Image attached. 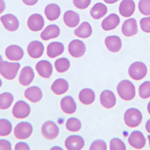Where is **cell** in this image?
Segmentation results:
<instances>
[{
    "mask_svg": "<svg viewBox=\"0 0 150 150\" xmlns=\"http://www.w3.org/2000/svg\"><path fill=\"white\" fill-rule=\"evenodd\" d=\"M117 93L119 97L124 100H131L135 97V86L134 84L129 82V80H123L117 84Z\"/></svg>",
    "mask_w": 150,
    "mask_h": 150,
    "instance_id": "cell-1",
    "label": "cell"
},
{
    "mask_svg": "<svg viewBox=\"0 0 150 150\" xmlns=\"http://www.w3.org/2000/svg\"><path fill=\"white\" fill-rule=\"evenodd\" d=\"M20 67L21 65L18 62L2 61L0 63V74L7 80H13L15 79Z\"/></svg>",
    "mask_w": 150,
    "mask_h": 150,
    "instance_id": "cell-2",
    "label": "cell"
},
{
    "mask_svg": "<svg viewBox=\"0 0 150 150\" xmlns=\"http://www.w3.org/2000/svg\"><path fill=\"white\" fill-rule=\"evenodd\" d=\"M124 121L129 128H137L143 121V115L136 108H129L124 115Z\"/></svg>",
    "mask_w": 150,
    "mask_h": 150,
    "instance_id": "cell-3",
    "label": "cell"
},
{
    "mask_svg": "<svg viewBox=\"0 0 150 150\" xmlns=\"http://www.w3.org/2000/svg\"><path fill=\"white\" fill-rule=\"evenodd\" d=\"M147 74V67L143 62H134L129 68V75L135 81L144 79Z\"/></svg>",
    "mask_w": 150,
    "mask_h": 150,
    "instance_id": "cell-4",
    "label": "cell"
},
{
    "mask_svg": "<svg viewBox=\"0 0 150 150\" xmlns=\"http://www.w3.org/2000/svg\"><path fill=\"white\" fill-rule=\"evenodd\" d=\"M33 132V127L29 122H20L14 128V135L19 140L29 138Z\"/></svg>",
    "mask_w": 150,
    "mask_h": 150,
    "instance_id": "cell-5",
    "label": "cell"
},
{
    "mask_svg": "<svg viewBox=\"0 0 150 150\" xmlns=\"http://www.w3.org/2000/svg\"><path fill=\"white\" fill-rule=\"evenodd\" d=\"M41 133L47 140H54L59 134V128L54 121H46L42 124Z\"/></svg>",
    "mask_w": 150,
    "mask_h": 150,
    "instance_id": "cell-6",
    "label": "cell"
},
{
    "mask_svg": "<svg viewBox=\"0 0 150 150\" xmlns=\"http://www.w3.org/2000/svg\"><path fill=\"white\" fill-rule=\"evenodd\" d=\"M31 108L23 100H18L12 108V115L17 119H25L30 115Z\"/></svg>",
    "mask_w": 150,
    "mask_h": 150,
    "instance_id": "cell-7",
    "label": "cell"
},
{
    "mask_svg": "<svg viewBox=\"0 0 150 150\" xmlns=\"http://www.w3.org/2000/svg\"><path fill=\"white\" fill-rule=\"evenodd\" d=\"M69 53L74 58H79L86 54V46L82 40H73L69 42Z\"/></svg>",
    "mask_w": 150,
    "mask_h": 150,
    "instance_id": "cell-8",
    "label": "cell"
},
{
    "mask_svg": "<svg viewBox=\"0 0 150 150\" xmlns=\"http://www.w3.org/2000/svg\"><path fill=\"white\" fill-rule=\"evenodd\" d=\"M145 137L139 130H134L130 133L129 137V144L131 147L135 149H142L145 145Z\"/></svg>",
    "mask_w": 150,
    "mask_h": 150,
    "instance_id": "cell-9",
    "label": "cell"
},
{
    "mask_svg": "<svg viewBox=\"0 0 150 150\" xmlns=\"http://www.w3.org/2000/svg\"><path fill=\"white\" fill-rule=\"evenodd\" d=\"M65 146L68 150H80L84 146V140L80 135H70L65 141Z\"/></svg>",
    "mask_w": 150,
    "mask_h": 150,
    "instance_id": "cell-10",
    "label": "cell"
},
{
    "mask_svg": "<svg viewBox=\"0 0 150 150\" xmlns=\"http://www.w3.org/2000/svg\"><path fill=\"white\" fill-rule=\"evenodd\" d=\"M36 70L42 78L48 79L53 74V66L47 60H40L36 64Z\"/></svg>",
    "mask_w": 150,
    "mask_h": 150,
    "instance_id": "cell-11",
    "label": "cell"
},
{
    "mask_svg": "<svg viewBox=\"0 0 150 150\" xmlns=\"http://www.w3.org/2000/svg\"><path fill=\"white\" fill-rule=\"evenodd\" d=\"M27 26L31 31H34V32L42 30V28L44 26L43 17L39 13L32 14L27 20Z\"/></svg>",
    "mask_w": 150,
    "mask_h": 150,
    "instance_id": "cell-12",
    "label": "cell"
},
{
    "mask_svg": "<svg viewBox=\"0 0 150 150\" xmlns=\"http://www.w3.org/2000/svg\"><path fill=\"white\" fill-rule=\"evenodd\" d=\"M44 46L39 40H33L27 45V53L30 57L37 59L43 54Z\"/></svg>",
    "mask_w": 150,
    "mask_h": 150,
    "instance_id": "cell-13",
    "label": "cell"
},
{
    "mask_svg": "<svg viewBox=\"0 0 150 150\" xmlns=\"http://www.w3.org/2000/svg\"><path fill=\"white\" fill-rule=\"evenodd\" d=\"M1 20V23H3L4 27L6 28L8 31H16L19 28V21L15 15L13 14H6V15H3L0 18Z\"/></svg>",
    "mask_w": 150,
    "mask_h": 150,
    "instance_id": "cell-14",
    "label": "cell"
},
{
    "mask_svg": "<svg viewBox=\"0 0 150 150\" xmlns=\"http://www.w3.org/2000/svg\"><path fill=\"white\" fill-rule=\"evenodd\" d=\"M100 104L106 108V109H111L116 103V98L114 92L111 90H104L102 91L100 97Z\"/></svg>",
    "mask_w": 150,
    "mask_h": 150,
    "instance_id": "cell-15",
    "label": "cell"
},
{
    "mask_svg": "<svg viewBox=\"0 0 150 150\" xmlns=\"http://www.w3.org/2000/svg\"><path fill=\"white\" fill-rule=\"evenodd\" d=\"M7 58L11 61H19L23 57V50L18 45H9L5 51Z\"/></svg>",
    "mask_w": 150,
    "mask_h": 150,
    "instance_id": "cell-16",
    "label": "cell"
},
{
    "mask_svg": "<svg viewBox=\"0 0 150 150\" xmlns=\"http://www.w3.org/2000/svg\"><path fill=\"white\" fill-rule=\"evenodd\" d=\"M34 77V70L29 66H26V67L23 68V69L21 70L20 75H19V83L23 86H27L33 82Z\"/></svg>",
    "mask_w": 150,
    "mask_h": 150,
    "instance_id": "cell-17",
    "label": "cell"
},
{
    "mask_svg": "<svg viewBox=\"0 0 150 150\" xmlns=\"http://www.w3.org/2000/svg\"><path fill=\"white\" fill-rule=\"evenodd\" d=\"M122 33L126 37H132L137 34L138 32V25L137 22L134 18H129L126 20L122 25Z\"/></svg>",
    "mask_w": 150,
    "mask_h": 150,
    "instance_id": "cell-18",
    "label": "cell"
},
{
    "mask_svg": "<svg viewBox=\"0 0 150 150\" xmlns=\"http://www.w3.org/2000/svg\"><path fill=\"white\" fill-rule=\"evenodd\" d=\"M60 106L61 110L68 115L74 114L77 110L76 102L73 100V98L70 96H66L65 98H63L60 101Z\"/></svg>",
    "mask_w": 150,
    "mask_h": 150,
    "instance_id": "cell-19",
    "label": "cell"
},
{
    "mask_svg": "<svg viewBox=\"0 0 150 150\" xmlns=\"http://www.w3.org/2000/svg\"><path fill=\"white\" fill-rule=\"evenodd\" d=\"M120 23V18L115 13L110 14L101 23V27L104 31H110L116 28Z\"/></svg>",
    "mask_w": 150,
    "mask_h": 150,
    "instance_id": "cell-20",
    "label": "cell"
},
{
    "mask_svg": "<svg viewBox=\"0 0 150 150\" xmlns=\"http://www.w3.org/2000/svg\"><path fill=\"white\" fill-rule=\"evenodd\" d=\"M135 11V3L133 0H122L119 5V13L123 17H130Z\"/></svg>",
    "mask_w": 150,
    "mask_h": 150,
    "instance_id": "cell-21",
    "label": "cell"
},
{
    "mask_svg": "<svg viewBox=\"0 0 150 150\" xmlns=\"http://www.w3.org/2000/svg\"><path fill=\"white\" fill-rule=\"evenodd\" d=\"M25 97L33 103H37L41 100L42 91L39 86H30L25 91Z\"/></svg>",
    "mask_w": 150,
    "mask_h": 150,
    "instance_id": "cell-22",
    "label": "cell"
},
{
    "mask_svg": "<svg viewBox=\"0 0 150 150\" xmlns=\"http://www.w3.org/2000/svg\"><path fill=\"white\" fill-rule=\"evenodd\" d=\"M105 45L107 49L112 53H117L120 51L122 47V41L119 37L109 36L105 39Z\"/></svg>",
    "mask_w": 150,
    "mask_h": 150,
    "instance_id": "cell-23",
    "label": "cell"
},
{
    "mask_svg": "<svg viewBox=\"0 0 150 150\" xmlns=\"http://www.w3.org/2000/svg\"><path fill=\"white\" fill-rule=\"evenodd\" d=\"M96 95L92 89L90 88H83L79 93V100L83 105H90L95 101Z\"/></svg>",
    "mask_w": 150,
    "mask_h": 150,
    "instance_id": "cell-24",
    "label": "cell"
},
{
    "mask_svg": "<svg viewBox=\"0 0 150 150\" xmlns=\"http://www.w3.org/2000/svg\"><path fill=\"white\" fill-rule=\"evenodd\" d=\"M44 13H45L46 18L48 19L49 21H55V20H57L60 16L61 9L57 4L52 3L46 6L44 9Z\"/></svg>",
    "mask_w": 150,
    "mask_h": 150,
    "instance_id": "cell-25",
    "label": "cell"
},
{
    "mask_svg": "<svg viewBox=\"0 0 150 150\" xmlns=\"http://www.w3.org/2000/svg\"><path fill=\"white\" fill-rule=\"evenodd\" d=\"M51 90L55 95H63L69 90V83L65 79H56L51 86Z\"/></svg>",
    "mask_w": 150,
    "mask_h": 150,
    "instance_id": "cell-26",
    "label": "cell"
},
{
    "mask_svg": "<svg viewBox=\"0 0 150 150\" xmlns=\"http://www.w3.org/2000/svg\"><path fill=\"white\" fill-rule=\"evenodd\" d=\"M60 35V28L56 25H50L40 33V38L43 40L55 39Z\"/></svg>",
    "mask_w": 150,
    "mask_h": 150,
    "instance_id": "cell-27",
    "label": "cell"
},
{
    "mask_svg": "<svg viewBox=\"0 0 150 150\" xmlns=\"http://www.w3.org/2000/svg\"><path fill=\"white\" fill-rule=\"evenodd\" d=\"M63 20L65 25L69 27H76L80 23V15L73 11H68L64 13Z\"/></svg>",
    "mask_w": 150,
    "mask_h": 150,
    "instance_id": "cell-28",
    "label": "cell"
},
{
    "mask_svg": "<svg viewBox=\"0 0 150 150\" xmlns=\"http://www.w3.org/2000/svg\"><path fill=\"white\" fill-rule=\"evenodd\" d=\"M64 45L58 41H54L47 46V55L50 58H54L56 56L63 54L64 52Z\"/></svg>",
    "mask_w": 150,
    "mask_h": 150,
    "instance_id": "cell-29",
    "label": "cell"
},
{
    "mask_svg": "<svg viewBox=\"0 0 150 150\" xmlns=\"http://www.w3.org/2000/svg\"><path fill=\"white\" fill-rule=\"evenodd\" d=\"M74 34L78 38L87 39L92 35V27L90 23L87 22H83L74 30Z\"/></svg>",
    "mask_w": 150,
    "mask_h": 150,
    "instance_id": "cell-30",
    "label": "cell"
},
{
    "mask_svg": "<svg viewBox=\"0 0 150 150\" xmlns=\"http://www.w3.org/2000/svg\"><path fill=\"white\" fill-rule=\"evenodd\" d=\"M108 11V8L104 4L102 3H97L93 6V8L90 11V15L93 19L95 20H98V19L102 18Z\"/></svg>",
    "mask_w": 150,
    "mask_h": 150,
    "instance_id": "cell-31",
    "label": "cell"
},
{
    "mask_svg": "<svg viewBox=\"0 0 150 150\" xmlns=\"http://www.w3.org/2000/svg\"><path fill=\"white\" fill-rule=\"evenodd\" d=\"M14 97L11 93L4 92L0 94V110H7L12 104Z\"/></svg>",
    "mask_w": 150,
    "mask_h": 150,
    "instance_id": "cell-32",
    "label": "cell"
},
{
    "mask_svg": "<svg viewBox=\"0 0 150 150\" xmlns=\"http://www.w3.org/2000/svg\"><path fill=\"white\" fill-rule=\"evenodd\" d=\"M70 67V62L68 58L61 57L58 58L57 60H55L54 62V68L56 69V71L59 73H64L69 69Z\"/></svg>",
    "mask_w": 150,
    "mask_h": 150,
    "instance_id": "cell-33",
    "label": "cell"
},
{
    "mask_svg": "<svg viewBox=\"0 0 150 150\" xmlns=\"http://www.w3.org/2000/svg\"><path fill=\"white\" fill-rule=\"evenodd\" d=\"M66 128L69 131H72V132H76L82 129V123L76 117H70L66 122Z\"/></svg>",
    "mask_w": 150,
    "mask_h": 150,
    "instance_id": "cell-34",
    "label": "cell"
},
{
    "mask_svg": "<svg viewBox=\"0 0 150 150\" xmlns=\"http://www.w3.org/2000/svg\"><path fill=\"white\" fill-rule=\"evenodd\" d=\"M12 130V125L8 119H0V136H8Z\"/></svg>",
    "mask_w": 150,
    "mask_h": 150,
    "instance_id": "cell-35",
    "label": "cell"
},
{
    "mask_svg": "<svg viewBox=\"0 0 150 150\" xmlns=\"http://www.w3.org/2000/svg\"><path fill=\"white\" fill-rule=\"evenodd\" d=\"M139 95L144 100L150 98V81L144 82L139 86Z\"/></svg>",
    "mask_w": 150,
    "mask_h": 150,
    "instance_id": "cell-36",
    "label": "cell"
},
{
    "mask_svg": "<svg viewBox=\"0 0 150 150\" xmlns=\"http://www.w3.org/2000/svg\"><path fill=\"white\" fill-rule=\"evenodd\" d=\"M138 8L143 15H150V0H140Z\"/></svg>",
    "mask_w": 150,
    "mask_h": 150,
    "instance_id": "cell-37",
    "label": "cell"
},
{
    "mask_svg": "<svg viewBox=\"0 0 150 150\" xmlns=\"http://www.w3.org/2000/svg\"><path fill=\"white\" fill-rule=\"evenodd\" d=\"M111 150H126V145L119 138H112L110 142Z\"/></svg>",
    "mask_w": 150,
    "mask_h": 150,
    "instance_id": "cell-38",
    "label": "cell"
},
{
    "mask_svg": "<svg viewBox=\"0 0 150 150\" xmlns=\"http://www.w3.org/2000/svg\"><path fill=\"white\" fill-rule=\"evenodd\" d=\"M107 144L103 140H95L90 145V150H106Z\"/></svg>",
    "mask_w": 150,
    "mask_h": 150,
    "instance_id": "cell-39",
    "label": "cell"
},
{
    "mask_svg": "<svg viewBox=\"0 0 150 150\" xmlns=\"http://www.w3.org/2000/svg\"><path fill=\"white\" fill-rule=\"evenodd\" d=\"M140 25L144 32L150 33V16L143 18L140 21Z\"/></svg>",
    "mask_w": 150,
    "mask_h": 150,
    "instance_id": "cell-40",
    "label": "cell"
},
{
    "mask_svg": "<svg viewBox=\"0 0 150 150\" xmlns=\"http://www.w3.org/2000/svg\"><path fill=\"white\" fill-rule=\"evenodd\" d=\"M91 0H73V5L79 9H84L89 7Z\"/></svg>",
    "mask_w": 150,
    "mask_h": 150,
    "instance_id": "cell-41",
    "label": "cell"
},
{
    "mask_svg": "<svg viewBox=\"0 0 150 150\" xmlns=\"http://www.w3.org/2000/svg\"><path fill=\"white\" fill-rule=\"evenodd\" d=\"M11 144L8 140L0 139V150H11Z\"/></svg>",
    "mask_w": 150,
    "mask_h": 150,
    "instance_id": "cell-42",
    "label": "cell"
},
{
    "mask_svg": "<svg viewBox=\"0 0 150 150\" xmlns=\"http://www.w3.org/2000/svg\"><path fill=\"white\" fill-rule=\"evenodd\" d=\"M29 148H30L29 145H28L26 143H23V142H20L15 145L16 150H28Z\"/></svg>",
    "mask_w": 150,
    "mask_h": 150,
    "instance_id": "cell-43",
    "label": "cell"
},
{
    "mask_svg": "<svg viewBox=\"0 0 150 150\" xmlns=\"http://www.w3.org/2000/svg\"><path fill=\"white\" fill-rule=\"evenodd\" d=\"M38 1L39 0H23V2L27 5V6H34V5L38 3Z\"/></svg>",
    "mask_w": 150,
    "mask_h": 150,
    "instance_id": "cell-44",
    "label": "cell"
},
{
    "mask_svg": "<svg viewBox=\"0 0 150 150\" xmlns=\"http://www.w3.org/2000/svg\"><path fill=\"white\" fill-rule=\"evenodd\" d=\"M5 8H6V4H5V1L4 0H0V14L5 11Z\"/></svg>",
    "mask_w": 150,
    "mask_h": 150,
    "instance_id": "cell-45",
    "label": "cell"
},
{
    "mask_svg": "<svg viewBox=\"0 0 150 150\" xmlns=\"http://www.w3.org/2000/svg\"><path fill=\"white\" fill-rule=\"evenodd\" d=\"M145 129H146V131L148 133H150V119L147 120L146 124H145Z\"/></svg>",
    "mask_w": 150,
    "mask_h": 150,
    "instance_id": "cell-46",
    "label": "cell"
},
{
    "mask_svg": "<svg viewBox=\"0 0 150 150\" xmlns=\"http://www.w3.org/2000/svg\"><path fill=\"white\" fill-rule=\"evenodd\" d=\"M117 1H118V0H104V2L107 4H114Z\"/></svg>",
    "mask_w": 150,
    "mask_h": 150,
    "instance_id": "cell-47",
    "label": "cell"
},
{
    "mask_svg": "<svg viewBox=\"0 0 150 150\" xmlns=\"http://www.w3.org/2000/svg\"><path fill=\"white\" fill-rule=\"evenodd\" d=\"M147 111H148V112H149V115H150V101H149V103H148V105H147Z\"/></svg>",
    "mask_w": 150,
    "mask_h": 150,
    "instance_id": "cell-48",
    "label": "cell"
},
{
    "mask_svg": "<svg viewBox=\"0 0 150 150\" xmlns=\"http://www.w3.org/2000/svg\"><path fill=\"white\" fill-rule=\"evenodd\" d=\"M3 61V59H2V56H1V54H0V63H1Z\"/></svg>",
    "mask_w": 150,
    "mask_h": 150,
    "instance_id": "cell-49",
    "label": "cell"
},
{
    "mask_svg": "<svg viewBox=\"0 0 150 150\" xmlns=\"http://www.w3.org/2000/svg\"><path fill=\"white\" fill-rule=\"evenodd\" d=\"M148 141H149V146H150V135H148V137H147Z\"/></svg>",
    "mask_w": 150,
    "mask_h": 150,
    "instance_id": "cell-50",
    "label": "cell"
},
{
    "mask_svg": "<svg viewBox=\"0 0 150 150\" xmlns=\"http://www.w3.org/2000/svg\"><path fill=\"white\" fill-rule=\"evenodd\" d=\"M2 86V81H1V79H0V87Z\"/></svg>",
    "mask_w": 150,
    "mask_h": 150,
    "instance_id": "cell-51",
    "label": "cell"
}]
</instances>
